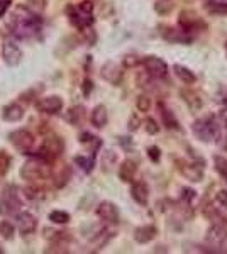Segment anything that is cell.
I'll use <instances>...</instances> for the list:
<instances>
[{
	"label": "cell",
	"mask_w": 227,
	"mask_h": 254,
	"mask_svg": "<svg viewBox=\"0 0 227 254\" xmlns=\"http://www.w3.org/2000/svg\"><path fill=\"white\" fill-rule=\"evenodd\" d=\"M173 71H175V75L178 76L185 85H193L197 81L195 73H193L190 68L183 66V64H175V66H173Z\"/></svg>",
	"instance_id": "cell-26"
},
{
	"label": "cell",
	"mask_w": 227,
	"mask_h": 254,
	"mask_svg": "<svg viewBox=\"0 0 227 254\" xmlns=\"http://www.w3.org/2000/svg\"><path fill=\"white\" fill-rule=\"evenodd\" d=\"M112 236H114L112 231H109V229H102L100 232H97V234L90 239V246L95 248V251H98V249H102L107 243H109Z\"/></svg>",
	"instance_id": "cell-27"
},
{
	"label": "cell",
	"mask_w": 227,
	"mask_h": 254,
	"mask_svg": "<svg viewBox=\"0 0 227 254\" xmlns=\"http://www.w3.org/2000/svg\"><path fill=\"white\" fill-rule=\"evenodd\" d=\"M63 105L65 102L60 95H48L36 102V110L41 114H46V116H55L63 110Z\"/></svg>",
	"instance_id": "cell-11"
},
{
	"label": "cell",
	"mask_w": 227,
	"mask_h": 254,
	"mask_svg": "<svg viewBox=\"0 0 227 254\" xmlns=\"http://www.w3.org/2000/svg\"><path fill=\"white\" fill-rule=\"evenodd\" d=\"M10 3H12V0H0V17L5 15V12L9 10Z\"/></svg>",
	"instance_id": "cell-49"
},
{
	"label": "cell",
	"mask_w": 227,
	"mask_h": 254,
	"mask_svg": "<svg viewBox=\"0 0 227 254\" xmlns=\"http://www.w3.org/2000/svg\"><path fill=\"white\" fill-rule=\"evenodd\" d=\"M176 165H178V170L180 173L185 176L187 180L193 183H199L204 180V168L199 166L197 163H187V161H176Z\"/></svg>",
	"instance_id": "cell-15"
},
{
	"label": "cell",
	"mask_w": 227,
	"mask_h": 254,
	"mask_svg": "<svg viewBox=\"0 0 227 254\" xmlns=\"http://www.w3.org/2000/svg\"><path fill=\"white\" fill-rule=\"evenodd\" d=\"M90 122H92L93 127L97 129H104L109 122V112H107V107L105 105H97L93 107L92 114H90Z\"/></svg>",
	"instance_id": "cell-21"
},
{
	"label": "cell",
	"mask_w": 227,
	"mask_h": 254,
	"mask_svg": "<svg viewBox=\"0 0 227 254\" xmlns=\"http://www.w3.org/2000/svg\"><path fill=\"white\" fill-rule=\"evenodd\" d=\"M224 48H226V55H227V41H226V44H224Z\"/></svg>",
	"instance_id": "cell-52"
},
{
	"label": "cell",
	"mask_w": 227,
	"mask_h": 254,
	"mask_svg": "<svg viewBox=\"0 0 227 254\" xmlns=\"http://www.w3.org/2000/svg\"><path fill=\"white\" fill-rule=\"evenodd\" d=\"M195 190H192V188H183V195H181V198H183L185 203H190L192 200H195Z\"/></svg>",
	"instance_id": "cell-46"
},
{
	"label": "cell",
	"mask_w": 227,
	"mask_h": 254,
	"mask_svg": "<svg viewBox=\"0 0 227 254\" xmlns=\"http://www.w3.org/2000/svg\"><path fill=\"white\" fill-rule=\"evenodd\" d=\"M15 224H17V229L22 236H29V234H34L36 229L39 225L38 217L31 212H19L15 215Z\"/></svg>",
	"instance_id": "cell-13"
},
{
	"label": "cell",
	"mask_w": 227,
	"mask_h": 254,
	"mask_svg": "<svg viewBox=\"0 0 227 254\" xmlns=\"http://www.w3.org/2000/svg\"><path fill=\"white\" fill-rule=\"evenodd\" d=\"M181 98H183L185 104L192 110H200L204 107V100H202L199 93L193 92V90H181Z\"/></svg>",
	"instance_id": "cell-25"
},
{
	"label": "cell",
	"mask_w": 227,
	"mask_h": 254,
	"mask_svg": "<svg viewBox=\"0 0 227 254\" xmlns=\"http://www.w3.org/2000/svg\"><path fill=\"white\" fill-rule=\"evenodd\" d=\"M22 49L17 46V43H15V38H5L2 43V58L5 61L7 66L14 68L17 66V64L22 61Z\"/></svg>",
	"instance_id": "cell-8"
},
{
	"label": "cell",
	"mask_w": 227,
	"mask_h": 254,
	"mask_svg": "<svg viewBox=\"0 0 227 254\" xmlns=\"http://www.w3.org/2000/svg\"><path fill=\"white\" fill-rule=\"evenodd\" d=\"M158 236V227L152 224H144L141 227H138L134 231V241L139 244H148L151 243L154 237Z\"/></svg>",
	"instance_id": "cell-16"
},
{
	"label": "cell",
	"mask_w": 227,
	"mask_h": 254,
	"mask_svg": "<svg viewBox=\"0 0 227 254\" xmlns=\"http://www.w3.org/2000/svg\"><path fill=\"white\" fill-rule=\"evenodd\" d=\"M141 64L151 78L159 80L168 75V64L161 58H158V56H146V58H143Z\"/></svg>",
	"instance_id": "cell-10"
},
{
	"label": "cell",
	"mask_w": 227,
	"mask_h": 254,
	"mask_svg": "<svg viewBox=\"0 0 227 254\" xmlns=\"http://www.w3.org/2000/svg\"><path fill=\"white\" fill-rule=\"evenodd\" d=\"M207 243L214 253H227V231L221 224H214L207 231Z\"/></svg>",
	"instance_id": "cell-9"
},
{
	"label": "cell",
	"mask_w": 227,
	"mask_h": 254,
	"mask_svg": "<svg viewBox=\"0 0 227 254\" xmlns=\"http://www.w3.org/2000/svg\"><path fill=\"white\" fill-rule=\"evenodd\" d=\"M178 24H180L181 31L192 32V31H195L197 27H199L200 20H199V17L195 15V12H192V10H183V12L180 14V17H178Z\"/></svg>",
	"instance_id": "cell-19"
},
{
	"label": "cell",
	"mask_w": 227,
	"mask_h": 254,
	"mask_svg": "<svg viewBox=\"0 0 227 254\" xmlns=\"http://www.w3.org/2000/svg\"><path fill=\"white\" fill-rule=\"evenodd\" d=\"M217 202L221 203L222 207L227 208V190H221L217 193Z\"/></svg>",
	"instance_id": "cell-48"
},
{
	"label": "cell",
	"mask_w": 227,
	"mask_h": 254,
	"mask_svg": "<svg viewBox=\"0 0 227 254\" xmlns=\"http://www.w3.org/2000/svg\"><path fill=\"white\" fill-rule=\"evenodd\" d=\"M0 254H3V249L2 248H0Z\"/></svg>",
	"instance_id": "cell-53"
},
{
	"label": "cell",
	"mask_w": 227,
	"mask_h": 254,
	"mask_svg": "<svg viewBox=\"0 0 227 254\" xmlns=\"http://www.w3.org/2000/svg\"><path fill=\"white\" fill-rule=\"evenodd\" d=\"M161 36L170 43H190V38H187V32L185 31H176L173 27H161Z\"/></svg>",
	"instance_id": "cell-22"
},
{
	"label": "cell",
	"mask_w": 227,
	"mask_h": 254,
	"mask_svg": "<svg viewBox=\"0 0 227 254\" xmlns=\"http://www.w3.org/2000/svg\"><path fill=\"white\" fill-rule=\"evenodd\" d=\"M43 19L38 12L31 10L27 5H17L7 20V29L15 39H31L41 32Z\"/></svg>",
	"instance_id": "cell-1"
},
{
	"label": "cell",
	"mask_w": 227,
	"mask_h": 254,
	"mask_svg": "<svg viewBox=\"0 0 227 254\" xmlns=\"http://www.w3.org/2000/svg\"><path fill=\"white\" fill-rule=\"evenodd\" d=\"M78 141H80L83 146H88L90 153H92L93 156H97L98 149L102 147V139H98L97 136H93V134H90V132H81L80 137H78Z\"/></svg>",
	"instance_id": "cell-24"
},
{
	"label": "cell",
	"mask_w": 227,
	"mask_h": 254,
	"mask_svg": "<svg viewBox=\"0 0 227 254\" xmlns=\"http://www.w3.org/2000/svg\"><path fill=\"white\" fill-rule=\"evenodd\" d=\"M136 107H138L139 112H148L151 109V98L148 95H139L138 100H136Z\"/></svg>",
	"instance_id": "cell-40"
},
{
	"label": "cell",
	"mask_w": 227,
	"mask_h": 254,
	"mask_svg": "<svg viewBox=\"0 0 227 254\" xmlns=\"http://www.w3.org/2000/svg\"><path fill=\"white\" fill-rule=\"evenodd\" d=\"M81 117H83V107H80V105H78V107H72L67 114H65L67 122H70L72 126H76Z\"/></svg>",
	"instance_id": "cell-32"
},
{
	"label": "cell",
	"mask_w": 227,
	"mask_h": 254,
	"mask_svg": "<svg viewBox=\"0 0 227 254\" xmlns=\"http://www.w3.org/2000/svg\"><path fill=\"white\" fill-rule=\"evenodd\" d=\"M214 163H216V170L219 171V175L227 180V159L222 156H216Z\"/></svg>",
	"instance_id": "cell-39"
},
{
	"label": "cell",
	"mask_w": 227,
	"mask_h": 254,
	"mask_svg": "<svg viewBox=\"0 0 227 254\" xmlns=\"http://www.w3.org/2000/svg\"><path fill=\"white\" fill-rule=\"evenodd\" d=\"M221 121H222V124L227 127V105L221 110Z\"/></svg>",
	"instance_id": "cell-50"
},
{
	"label": "cell",
	"mask_w": 227,
	"mask_h": 254,
	"mask_svg": "<svg viewBox=\"0 0 227 254\" xmlns=\"http://www.w3.org/2000/svg\"><path fill=\"white\" fill-rule=\"evenodd\" d=\"M141 58H139L138 55H126L122 58V66L124 68H127V69H131V68H136L139 63H141Z\"/></svg>",
	"instance_id": "cell-36"
},
{
	"label": "cell",
	"mask_w": 227,
	"mask_h": 254,
	"mask_svg": "<svg viewBox=\"0 0 227 254\" xmlns=\"http://www.w3.org/2000/svg\"><path fill=\"white\" fill-rule=\"evenodd\" d=\"M0 236H2L5 241H12V239H14L15 227L12 225V222H9V220H2V222H0Z\"/></svg>",
	"instance_id": "cell-33"
},
{
	"label": "cell",
	"mask_w": 227,
	"mask_h": 254,
	"mask_svg": "<svg viewBox=\"0 0 227 254\" xmlns=\"http://www.w3.org/2000/svg\"><path fill=\"white\" fill-rule=\"evenodd\" d=\"M53 180H55V187L56 188H63L68 185V182L72 180V170L68 165H61L60 170L53 171Z\"/></svg>",
	"instance_id": "cell-23"
},
{
	"label": "cell",
	"mask_w": 227,
	"mask_h": 254,
	"mask_svg": "<svg viewBox=\"0 0 227 254\" xmlns=\"http://www.w3.org/2000/svg\"><path fill=\"white\" fill-rule=\"evenodd\" d=\"M22 117H24V107L20 104H17V102L7 104L5 107L2 109V119L7 122H19Z\"/></svg>",
	"instance_id": "cell-18"
},
{
	"label": "cell",
	"mask_w": 227,
	"mask_h": 254,
	"mask_svg": "<svg viewBox=\"0 0 227 254\" xmlns=\"http://www.w3.org/2000/svg\"><path fill=\"white\" fill-rule=\"evenodd\" d=\"M9 142L19 151V153L31 154L32 147H34V142H36V137L31 130L17 129V130H12L9 134Z\"/></svg>",
	"instance_id": "cell-7"
},
{
	"label": "cell",
	"mask_w": 227,
	"mask_h": 254,
	"mask_svg": "<svg viewBox=\"0 0 227 254\" xmlns=\"http://www.w3.org/2000/svg\"><path fill=\"white\" fill-rule=\"evenodd\" d=\"M10 165H12V158L5 151H0V176H5L9 173Z\"/></svg>",
	"instance_id": "cell-34"
},
{
	"label": "cell",
	"mask_w": 227,
	"mask_h": 254,
	"mask_svg": "<svg viewBox=\"0 0 227 254\" xmlns=\"http://www.w3.org/2000/svg\"><path fill=\"white\" fill-rule=\"evenodd\" d=\"M44 253L48 254H67L70 253L68 249V241H51V246L44 249Z\"/></svg>",
	"instance_id": "cell-30"
},
{
	"label": "cell",
	"mask_w": 227,
	"mask_h": 254,
	"mask_svg": "<svg viewBox=\"0 0 227 254\" xmlns=\"http://www.w3.org/2000/svg\"><path fill=\"white\" fill-rule=\"evenodd\" d=\"M100 76L104 78L105 81H109L110 85H121L122 83V78H124V71L119 64H115L114 61H107L104 66L100 68Z\"/></svg>",
	"instance_id": "cell-14"
},
{
	"label": "cell",
	"mask_w": 227,
	"mask_h": 254,
	"mask_svg": "<svg viewBox=\"0 0 227 254\" xmlns=\"http://www.w3.org/2000/svg\"><path fill=\"white\" fill-rule=\"evenodd\" d=\"M138 173V165L133 161V159H126V161L121 163L119 166V178L124 183H131L134 182V176Z\"/></svg>",
	"instance_id": "cell-20"
},
{
	"label": "cell",
	"mask_w": 227,
	"mask_h": 254,
	"mask_svg": "<svg viewBox=\"0 0 227 254\" xmlns=\"http://www.w3.org/2000/svg\"><path fill=\"white\" fill-rule=\"evenodd\" d=\"M65 153V141L56 134H48L44 136L43 142H41V147L36 153V156L43 158L44 161L53 163L56 159H60L61 154Z\"/></svg>",
	"instance_id": "cell-4"
},
{
	"label": "cell",
	"mask_w": 227,
	"mask_h": 254,
	"mask_svg": "<svg viewBox=\"0 0 227 254\" xmlns=\"http://www.w3.org/2000/svg\"><path fill=\"white\" fill-rule=\"evenodd\" d=\"M222 147H224V149L227 151V137L224 139V144H222Z\"/></svg>",
	"instance_id": "cell-51"
},
{
	"label": "cell",
	"mask_w": 227,
	"mask_h": 254,
	"mask_svg": "<svg viewBox=\"0 0 227 254\" xmlns=\"http://www.w3.org/2000/svg\"><path fill=\"white\" fill-rule=\"evenodd\" d=\"M93 2L92 0H81L76 5L67 7V15L72 26H75L78 31H83L86 27H92L93 24Z\"/></svg>",
	"instance_id": "cell-2"
},
{
	"label": "cell",
	"mask_w": 227,
	"mask_h": 254,
	"mask_svg": "<svg viewBox=\"0 0 227 254\" xmlns=\"http://www.w3.org/2000/svg\"><path fill=\"white\" fill-rule=\"evenodd\" d=\"M207 9L209 12H212V14H227V3L212 0V2L207 3Z\"/></svg>",
	"instance_id": "cell-37"
},
{
	"label": "cell",
	"mask_w": 227,
	"mask_h": 254,
	"mask_svg": "<svg viewBox=\"0 0 227 254\" xmlns=\"http://www.w3.org/2000/svg\"><path fill=\"white\" fill-rule=\"evenodd\" d=\"M131 196L134 198L136 203L139 205H148V200H150V187L144 182H134L131 187Z\"/></svg>",
	"instance_id": "cell-17"
},
{
	"label": "cell",
	"mask_w": 227,
	"mask_h": 254,
	"mask_svg": "<svg viewBox=\"0 0 227 254\" xmlns=\"http://www.w3.org/2000/svg\"><path fill=\"white\" fill-rule=\"evenodd\" d=\"M53 166L51 163L44 161L43 158L39 156H34L31 159H27L26 163L22 165L20 168V176H22V180H26V182H43V180H49L53 178Z\"/></svg>",
	"instance_id": "cell-3"
},
{
	"label": "cell",
	"mask_w": 227,
	"mask_h": 254,
	"mask_svg": "<svg viewBox=\"0 0 227 254\" xmlns=\"http://www.w3.org/2000/svg\"><path fill=\"white\" fill-rule=\"evenodd\" d=\"M192 129H193V134L204 142L216 141L219 136V129L216 126V121H214V117H210V116L195 121L192 126Z\"/></svg>",
	"instance_id": "cell-6"
},
{
	"label": "cell",
	"mask_w": 227,
	"mask_h": 254,
	"mask_svg": "<svg viewBox=\"0 0 227 254\" xmlns=\"http://www.w3.org/2000/svg\"><path fill=\"white\" fill-rule=\"evenodd\" d=\"M141 124H143L141 119H138V116L134 114V116H131V119H129V130H133V132H134V130L139 129V126H141Z\"/></svg>",
	"instance_id": "cell-47"
},
{
	"label": "cell",
	"mask_w": 227,
	"mask_h": 254,
	"mask_svg": "<svg viewBox=\"0 0 227 254\" xmlns=\"http://www.w3.org/2000/svg\"><path fill=\"white\" fill-rule=\"evenodd\" d=\"M159 110H161V119H163V124L166 126L168 129L178 130V129H180V124H178V121H176V117L173 116L171 110L164 109L163 105H159Z\"/></svg>",
	"instance_id": "cell-29"
},
{
	"label": "cell",
	"mask_w": 227,
	"mask_h": 254,
	"mask_svg": "<svg viewBox=\"0 0 227 254\" xmlns=\"http://www.w3.org/2000/svg\"><path fill=\"white\" fill-rule=\"evenodd\" d=\"M171 9H173V3H170L168 0H159V2L154 3V10L159 15H166L168 12H171Z\"/></svg>",
	"instance_id": "cell-41"
},
{
	"label": "cell",
	"mask_w": 227,
	"mask_h": 254,
	"mask_svg": "<svg viewBox=\"0 0 227 254\" xmlns=\"http://www.w3.org/2000/svg\"><path fill=\"white\" fill-rule=\"evenodd\" d=\"M46 3H48V0H27V7L31 10L38 12V14L46 9Z\"/></svg>",
	"instance_id": "cell-43"
},
{
	"label": "cell",
	"mask_w": 227,
	"mask_h": 254,
	"mask_svg": "<svg viewBox=\"0 0 227 254\" xmlns=\"http://www.w3.org/2000/svg\"><path fill=\"white\" fill-rule=\"evenodd\" d=\"M148 156H150L151 161L158 163V161H159V158H161V151H159V147H158V146H151V147H148Z\"/></svg>",
	"instance_id": "cell-44"
},
{
	"label": "cell",
	"mask_w": 227,
	"mask_h": 254,
	"mask_svg": "<svg viewBox=\"0 0 227 254\" xmlns=\"http://www.w3.org/2000/svg\"><path fill=\"white\" fill-rule=\"evenodd\" d=\"M22 207V200L19 196V188L15 185H7L0 193V214L17 215Z\"/></svg>",
	"instance_id": "cell-5"
},
{
	"label": "cell",
	"mask_w": 227,
	"mask_h": 254,
	"mask_svg": "<svg viewBox=\"0 0 227 254\" xmlns=\"http://www.w3.org/2000/svg\"><path fill=\"white\" fill-rule=\"evenodd\" d=\"M117 161V154L112 151H105L104 158H102V165L105 166V170H110V166H114V163Z\"/></svg>",
	"instance_id": "cell-42"
},
{
	"label": "cell",
	"mask_w": 227,
	"mask_h": 254,
	"mask_svg": "<svg viewBox=\"0 0 227 254\" xmlns=\"http://www.w3.org/2000/svg\"><path fill=\"white\" fill-rule=\"evenodd\" d=\"M70 214L67 210H53L51 214H49V220H51L55 225H65L70 222Z\"/></svg>",
	"instance_id": "cell-31"
},
{
	"label": "cell",
	"mask_w": 227,
	"mask_h": 254,
	"mask_svg": "<svg viewBox=\"0 0 227 254\" xmlns=\"http://www.w3.org/2000/svg\"><path fill=\"white\" fill-rule=\"evenodd\" d=\"M75 165L80 168L81 171H85V173H92L93 168H95V156L92 154V156H75Z\"/></svg>",
	"instance_id": "cell-28"
},
{
	"label": "cell",
	"mask_w": 227,
	"mask_h": 254,
	"mask_svg": "<svg viewBox=\"0 0 227 254\" xmlns=\"http://www.w3.org/2000/svg\"><path fill=\"white\" fill-rule=\"evenodd\" d=\"M95 214L105 224H119V219H121L117 205L114 202H109V200H104V202L98 203L97 208H95Z\"/></svg>",
	"instance_id": "cell-12"
},
{
	"label": "cell",
	"mask_w": 227,
	"mask_h": 254,
	"mask_svg": "<svg viewBox=\"0 0 227 254\" xmlns=\"http://www.w3.org/2000/svg\"><path fill=\"white\" fill-rule=\"evenodd\" d=\"M93 90V81L90 78H85L81 81V93H83L85 97H90V93H92Z\"/></svg>",
	"instance_id": "cell-45"
},
{
	"label": "cell",
	"mask_w": 227,
	"mask_h": 254,
	"mask_svg": "<svg viewBox=\"0 0 227 254\" xmlns=\"http://www.w3.org/2000/svg\"><path fill=\"white\" fill-rule=\"evenodd\" d=\"M143 126H144V130H146L148 134H151V136H154V134H158V132H159L158 122H156L152 117L144 119V121H143Z\"/></svg>",
	"instance_id": "cell-35"
},
{
	"label": "cell",
	"mask_w": 227,
	"mask_h": 254,
	"mask_svg": "<svg viewBox=\"0 0 227 254\" xmlns=\"http://www.w3.org/2000/svg\"><path fill=\"white\" fill-rule=\"evenodd\" d=\"M22 191H24V195H26L29 200H38V198H43V196H44L43 190L38 188V187H26Z\"/></svg>",
	"instance_id": "cell-38"
}]
</instances>
